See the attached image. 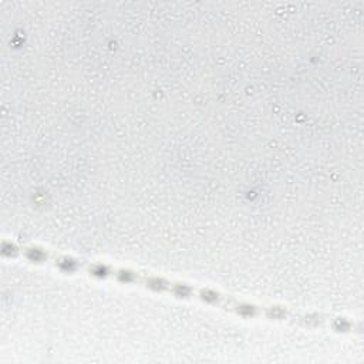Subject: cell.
<instances>
[{
	"mask_svg": "<svg viewBox=\"0 0 364 364\" xmlns=\"http://www.w3.org/2000/svg\"><path fill=\"white\" fill-rule=\"evenodd\" d=\"M1 253L10 257H21L31 263L50 264L57 270L65 273L80 272L95 279L112 280L124 284H134L155 293H166L183 300H196L245 318H266L279 323H284L289 318V309L284 306L249 303L213 289L199 287L189 283L166 279L162 276L128 267H118L102 262H94L84 257H75L71 255H63L41 246L26 245L4 239L1 243Z\"/></svg>",
	"mask_w": 364,
	"mask_h": 364,
	"instance_id": "6da1fadb",
	"label": "cell"
}]
</instances>
